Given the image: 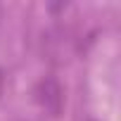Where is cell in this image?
Masks as SVG:
<instances>
[{"mask_svg":"<svg viewBox=\"0 0 121 121\" xmlns=\"http://www.w3.org/2000/svg\"><path fill=\"white\" fill-rule=\"evenodd\" d=\"M36 100L38 104L50 114V116H59L64 107V88L55 76H43L36 86Z\"/></svg>","mask_w":121,"mask_h":121,"instance_id":"cell-1","label":"cell"},{"mask_svg":"<svg viewBox=\"0 0 121 121\" xmlns=\"http://www.w3.org/2000/svg\"><path fill=\"white\" fill-rule=\"evenodd\" d=\"M3 86H5V76H3V69H0V93H3Z\"/></svg>","mask_w":121,"mask_h":121,"instance_id":"cell-2","label":"cell"}]
</instances>
